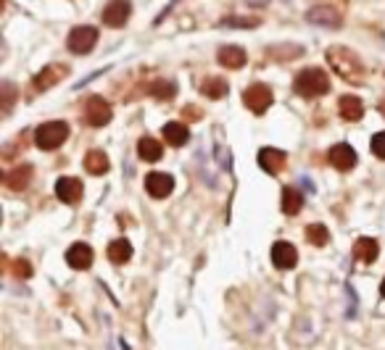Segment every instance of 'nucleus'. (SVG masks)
<instances>
[{
  "label": "nucleus",
  "mask_w": 385,
  "mask_h": 350,
  "mask_svg": "<svg viewBox=\"0 0 385 350\" xmlns=\"http://www.w3.org/2000/svg\"><path fill=\"white\" fill-rule=\"evenodd\" d=\"M327 61H330V66L338 71L341 79L351 82V85H362L364 82V64L353 50L341 48V45H338V48H330V50H327Z\"/></svg>",
  "instance_id": "f257e3e1"
},
{
  "label": "nucleus",
  "mask_w": 385,
  "mask_h": 350,
  "mask_svg": "<svg viewBox=\"0 0 385 350\" xmlns=\"http://www.w3.org/2000/svg\"><path fill=\"white\" fill-rule=\"evenodd\" d=\"M293 90L301 98H322L330 92V79L322 69H304L293 82Z\"/></svg>",
  "instance_id": "f03ea898"
},
{
  "label": "nucleus",
  "mask_w": 385,
  "mask_h": 350,
  "mask_svg": "<svg viewBox=\"0 0 385 350\" xmlns=\"http://www.w3.org/2000/svg\"><path fill=\"white\" fill-rule=\"evenodd\" d=\"M67 137H69L67 121H48V124L37 127V132H34V143L43 150H55L58 145H64Z\"/></svg>",
  "instance_id": "7ed1b4c3"
},
{
  "label": "nucleus",
  "mask_w": 385,
  "mask_h": 350,
  "mask_svg": "<svg viewBox=\"0 0 385 350\" xmlns=\"http://www.w3.org/2000/svg\"><path fill=\"white\" fill-rule=\"evenodd\" d=\"M272 100H275L272 88H269V85H262V82H256V85H251V88L243 92V106L248 111H253L256 116L266 113V108L272 106Z\"/></svg>",
  "instance_id": "20e7f679"
},
{
  "label": "nucleus",
  "mask_w": 385,
  "mask_h": 350,
  "mask_svg": "<svg viewBox=\"0 0 385 350\" xmlns=\"http://www.w3.org/2000/svg\"><path fill=\"white\" fill-rule=\"evenodd\" d=\"M98 43V29L95 27H74L67 37L69 50L74 55H88Z\"/></svg>",
  "instance_id": "39448f33"
},
{
  "label": "nucleus",
  "mask_w": 385,
  "mask_h": 350,
  "mask_svg": "<svg viewBox=\"0 0 385 350\" xmlns=\"http://www.w3.org/2000/svg\"><path fill=\"white\" fill-rule=\"evenodd\" d=\"M111 116H114V108H111L109 100L100 98V95L88 98V103H85V121H88L90 127L100 130V127H106V124H109Z\"/></svg>",
  "instance_id": "423d86ee"
},
{
  "label": "nucleus",
  "mask_w": 385,
  "mask_h": 350,
  "mask_svg": "<svg viewBox=\"0 0 385 350\" xmlns=\"http://www.w3.org/2000/svg\"><path fill=\"white\" fill-rule=\"evenodd\" d=\"M130 13H133V3L130 0H111L109 6L103 8V24L111 29H121L124 24L130 22Z\"/></svg>",
  "instance_id": "0eeeda50"
},
{
  "label": "nucleus",
  "mask_w": 385,
  "mask_h": 350,
  "mask_svg": "<svg viewBox=\"0 0 385 350\" xmlns=\"http://www.w3.org/2000/svg\"><path fill=\"white\" fill-rule=\"evenodd\" d=\"M69 77V66H64V64H48L37 74V77L32 79V85H34V90H50L53 85H58L61 79H67Z\"/></svg>",
  "instance_id": "6e6552de"
},
{
  "label": "nucleus",
  "mask_w": 385,
  "mask_h": 350,
  "mask_svg": "<svg viewBox=\"0 0 385 350\" xmlns=\"http://www.w3.org/2000/svg\"><path fill=\"white\" fill-rule=\"evenodd\" d=\"M145 190H148V195L151 197H169L172 195V190H175V179L164 172H151V174L145 176Z\"/></svg>",
  "instance_id": "1a4fd4ad"
},
{
  "label": "nucleus",
  "mask_w": 385,
  "mask_h": 350,
  "mask_svg": "<svg viewBox=\"0 0 385 350\" xmlns=\"http://www.w3.org/2000/svg\"><path fill=\"white\" fill-rule=\"evenodd\" d=\"M55 195L61 203H67V206H74L82 200V182L74 179V176H61L58 182H55Z\"/></svg>",
  "instance_id": "9d476101"
},
{
  "label": "nucleus",
  "mask_w": 385,
  "mask_h": 350,
  "mask_svg": "<svg viewBox=\"0 0 385 350\" xmlns=\"http://www.w3.org/2000/svg\"><path fill=\"white\" fill-rule=\"evenodd\" d=\"M330 164L338 169V172H351L356 166V150H353L349 143H338L330 148Z\"/></svg>",
  "instance_id": "9b49d317"
},
{
  "label": "nucleus",
  "mask_w": 385,
  "mask_h": 350,
  "mask_svg": "<svg viewBox=\"0 0 385 350\" xmlns=\"http://www.w3.org/2000/svg\"><path fill=\"white\" fill-rule=\"evenodd\" d=\"M306 19L311 24H319V27H327V29H341V13L330 8V6H317L306 13Z\"/></svg>",
  "instance_id": "f8f14e48"
},
{
  "label": "nucleus",
  "mask_w": 385,
  "mask_h": 350,
  "mask_svg": "<svg viewBox=\"0 0 385 350\" xmlns=\"http://www.w3.org/2000/svg\"><path fill=\"white\" fill-rule=\"evenodd\" d=\"M285 161L288 155L283 150H277V148H262L259 150V166L264 169L266 174H280L285 169Z\"/></svg>",
  "instance_id": "ddd939ff"
},
{
  "label": "nucleus",
  "mask_w": 385,
  "mask_h": 350,
  "mask_svg": "<svg viewBox=\"0 0 385 350\" xmlns=\"http://www.w3.org/2000/svg\"><path fill=\"white\" fill-rule=\"evenodd\" d=\"M67 263L72 269H77V272L90 269V266H93V248L85 245V242H74L67 251Z\"/></svg>",
  "instance_id": "4468645a"
},
{
  "label": "nucleus",
  "mask_w": 385,
  "mask_h": 350,
  "mask_svg": "<svg viewBox=\"0 0 385 350\" xmlns=\"http://www.w3.org/2000/svg\"><path fill=\"white\" fill-rule=\"evenodd\" d=\"M272 261H275L277 269H293L298 263L296 245H290V242H275V245H272Z\"/></svg>",
  "instance_id": "2eb2a0df"
},
{
  "label": "nucleus",
  "mask_w": 385,
  "mask_h": 350,
  "mask_svg": "<svg viewBox=\"0 0 385 350\" xmlns=\"http://www.w3.org/2000/svg\"><path fill=\"white\" fill-rule=\"evenodd\" d=\"M217 61H219L224 69H243L245 61H248V55H245V50L238 48V45H224V48H219V53H217Z\"/></svg>",
  "instance_id": "dca6fc26"
},
{
  "label": "nucleus",
  "mask_w": 385,
  "mask_h": 350,
  "mask_svg": "<svg viewBox=\"0 0 385 350\" xmlns=\"http://www.w3.org/2000/svg\"><path fill=\"white\" fill-rule=\"evenodd\" d=\"M338 113H341L346 121H359L364 116V103L356 95H343L338 100Z\"/></svg>",
  "instance_id": "f3484780"
},
{
  "label": "nucleus",
  "mask_w": 385,
  "mask_h": 350,
  "mask_svg": "<svg viewBox=\"0 0 385 350\" xmlns=\"http://www.w3.org/2000/svg\"><path fill=\"white\" fill-rule=\"evenodd\" d=\"M377 253H380V245L377 240L372 237H359V240L353 242V258L362 263H372L377 258Z\"/></svg>",
  "instance_id": "a211bd4d"
},
{
  "label": "nucleus",
  "mask_w": 385,
  "mask_h": 350,
  "mask_svg": "<svg viewBox=\"0 0 385 350\" xmlns=\"http://www.w3.org/2000/svg\"><path fill=\"white\" fill-rule=\"evenodd\" d=\"M29 179H32V166H16V169H11L8 174H6V187L8 190H27V185H29Z\"/></svg>",
  "instance_id": "6ab92c4d"
},
{
  "label": "nucleus",
  "mask_w": 385,
  "mask_h": 350,
  "mask_svg": "<svg viewBox=\"0 0 385 350\" xmlns=\"http://www.w3.org/2000/svg\"><path fill=\"white\" fill-rule=\"evenodd\" d=\"M137 155H140L143 161H148V164H156V161H161L164 148H161V143L154 140V137H143V140L137 143Z\"/></svg>",
  "instance_id": "aec40b11"
},
{
  "label": "nucleus",
  "mask_w": 385,
  "mask_h": 350,
  "mask_svg": "<svg viewBox=\"0 0 385 350\" xmlns=\"http://www.w3.org/2000/svg\"><path fill=\"white\" fill-rule=\"evenodd\" d=\"M187 137H190V130H187L185 124H180V121H169L164 127V140L169 145H175V148L185 145Z\"/></svg>",
  "instance_id": "412c9836"
},
{
  "label": "nucleus",
  "mask_w": 385,
  "mask_h": 350,
  "mask_svg": "<svg viewBox=\"0 0 385 350\" xmlns=\"http://www.w3.org/2000/svg\"><path fill=\"white\" fill-rule=\"evenodd\" d=\"M301 208H304V195H301V190H296V187H285V190H283V214L296 216Z\"/></svg>",
  "instance_id": "4be33fe9"
},
{
  "label": "nucleus",
  "mask_w": 385,
  "mask_h": 350,
  "mask_svg": "<svg viewBox=\"0 0 385 350\" xmlns=\"http://www.w3.org/2000/svg\"><path fill=\"white\" fill-rule=\"evenodd\" d=\"M85 169H88L93 176H100L109 172V155L103 153V150H90L85 155Z\"/></svg>",
  "instance_id": "5701e85b"
},
{
  "label": "nucleus",
  "mask_w": 385,
  "mask_h": 350,
  "mask_svg": "<svg viewBox=\"0 0 385 350\" xmlns=\"http://www.w3.org/2000/svg\"><path fill=\"white\" fill-rule=\"evenodd\" d=\"M227 82L222 77H206L203 82H201V92L206 95V98H211V100H219V98H224L227 95Z\"/></svg>",
  "instance_id": "b1692460"
},
{
  "label": "nucleus",
  "mask_w": 385,
  "mask_h": 350,
  "mask_svg": "<svg viewBox=\"0 0 385 350\" xmlns=\"http://www.w3.org/2000/svg\"><path fill=\"white\" fill-rule=\"evenodd\" d=\"M109 258L114 263H127L130 261V258H133V245H130V242L127 240H114L109 245Z\"/></svg>",
  "instance_id": "393cba45"
},
{
  "label": "nucleus",
  "mask_w": 385,
  "mask_h": 350,
  "mask_svg": "<svg viewBox=\"0 0 385 350\" xmlns=\"http://www.w3.org/2000/svg\"><path fill=\"white\" fill-rule=\"evenodd\" d=\"M148 92L158 100H169L177 95V88H175V82H164V79H158V82H154V85L148 88Z\"/></svg>",
  "instance_id": "a878e982"
},
{
  "label": "nucleus",
  "mask_w": 385,
  "mask_h": 350,
  "mask_svg": "<svg viewBox=\"0 0 385 350\" xmlns=\"http://www.w3.org/2000/svg\"><path fill=\"white\" fill-rule=\"evenodd\" d=\"M306 240L311 242V245H327V240H330V234H327V227L325 224H309L306 227Z\"/></svg>",
  "instance_id": "bb28decb"
},
{
  "label": "nucleus",
  "mask_w": 385,
  "mask_h": 350,
  "mask_svg": "<svg viewBox=\"0 0 385 350\" xmlns=\"http://www.w3.org/2000/svg\"><path fill=\"white\" fill-rule=\"evenodd\" d=\"M222 27H235V29H253V27H259V19H251V16H230V19H224Z\"/></svg>",
  "instance_id": "cd10ccee"
},
{
  "label": "nucleus",
  "mask_w": 385,
  "mask_h": 350,
  "mask_svg": "<svg viewBox=\"0 0 385 350\" xmlns=\"http://www.w3.org/2000/svg\"><path fill=\"white\" fill-rule=\"evenodd\" d=\"M372 153H374V158L385 161V132H377L372 137Z\"/></svg>",
  "instance_id": "c85d7f7f"
},
{
  "label": "nucleus",
  "mask_w": 385,
  "mask_h": 350,
  "mask_svg": "<svg viewBox=\"0 0 385 350\" xmlns=\"http://www.w3.org/2000/svg\"><path fill=\"white\" fill-rule=\"evenodd\" d=\"M13 95H16V92H13V85L6 82V85H3V113H8V111H11Z\"/></svg>",
  "instance_id": "c756f323"
},
{
  "label": "nucleus",
  "mask_w": 385,
  "mask_h": 350,
  "mask_svg": "<svg viewBox=\"0 0 385 350\" xmlns=\"http://www.w3.org/2000/svg\"><path fill=\"white\" fill-rule=\"evenodd\" d=\"M13 274L22 276V279H27V276H32V266L19 258V261H13Z\"/></svg>",
  "instance_id": "7c9ffc66"
},
{
  "label": "nucleus",
  "mask_w": 385,
  "mask_h": 350,
  "mask_svg": "<svg viewBox=\"0 0 385 350\" xmlns=\"http://www.w3.org/2000/svg\"><path fill=\"white\" fill-rule=\"evenodd\" d=\"M251 6H266V0H248Z\"/></svg>",
  "instance_id": "2f4dec72"
},
{
  "label": "nucleus",
  "mask_w": 385,
  "mask_h": 350,
  "mask_svg": "<svg viewBox=\"0 0 385 350\" xmlns=\"http://www.w3.org/2000/svg\"><path fill=\"white\" fill-rule=\"evenodd\" d=\"M377 108H380V113L385 116V100H380V106H377Z\"/></svg>",
  "instance_id": "473e14b6"
},
{
  "label": "nucleus",
  "mask_w": 385,
  "mask_h": 350,
  "mask_svg": "<svg viewBox=\"0 0 385 350\" xmlns=\"http://www.w3.org/2000/svg\"><path fill=\"white\" fill-rule=\"evenodd\" d=\"M380 290H383V298H385V279H383V287H380Z\"/></svg>",
  "instance_id": "72a5a7b5"
}]
</instances>
